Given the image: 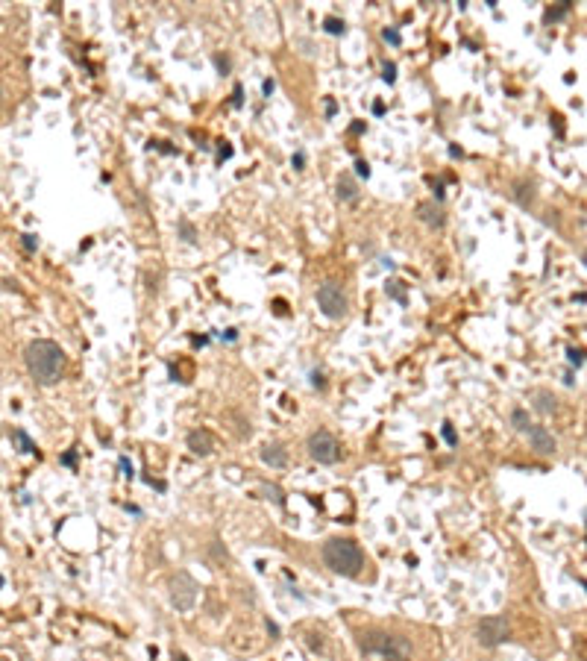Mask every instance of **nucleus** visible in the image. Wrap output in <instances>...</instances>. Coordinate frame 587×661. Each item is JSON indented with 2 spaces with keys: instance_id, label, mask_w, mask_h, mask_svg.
Wrapping results in <instances>:
<instances>
[{
  "instance_id": "nucleus-1",
  "label": "nucleus",
  "mask_w": 587,
  "mask_h": 661,
  "mask_svg": "<svg viewBox=\"0 0 587 661\" xmlns=\"http://www.w3.org/2000/svg\"><path fill=\"white\" fill-rule=\"evenodd\" d=\"M23 359H27L30 376H33L38 385H44V388L56 385L59 379H62V373H65V353H62V347H59L56 341H50V338L33 341L27 347Z\"/></svg>"
},
{
  "instance_id": "nucleus-2",
  "label": "nucleus",
  "mask_w": 587,
  "mask_h": 661,
  "mask_svg": "<svg viewBox=\"0 0 587 661\" xmlns=\"http://www.w3.org/2000/svg\"><path fill=\"white\" fill-rule=\"evenodd\" d=\"M323 561L332 573L347 579H355L364 570V553L361 547L350 538H332L323 544Z\"/></svg>"
},
{
  "instance_id": "nucleus-3",
  "label": "nucleus",
  "mask_w": 587,
  "mask_h": 661,
  "mask_svg": "<svg viewBox=\"0 0 587 661\" xmlns=\"http://www.w3.org/2000/svg\"><path fill=\"white\" fill-rule=\"evenodd\" d=\"M361 649L370 655H382L385 661H408L411 658V641L402 635H387V632H367L361 635Z\"/></svg>"
},
{
  "instance_id": "nucleus-4",
  "label": "nucleus",
  "mask_w": 587,
  "mask_h": 661,
  "mask_svg": "<svg viewBox=\"0 0 587 661\" xmlns=\"http://www.w3.org/2000/svg\"><path fill=\"white\" fill-rule=\"evenodd\" d=\"M317 306L329 320H340L350 309V300H347V294H344V288L338 282H323L317 288Z\"/></svg>"
},
{
  "instance_id": "nucleus-5",
  "label": "nucleus",
  "mask_w": 587,
  "mask_h": 661,
  "mask_svg": "<svg viewBox=\"0 0 587 661\" xmlns=\"http://www.w3.org/2000/svg\"><path fill=\"white\" fill-rule=\"evenodd\" d=\"M308 456L317 461V464H338L340 461V444L338 438L326 432V429H317L314 435L308 438Z\"/></svg>"
},
{
  "instance_id": "nucleus-6",
  "label": "nucleus",
  "mask_w": 587,
  "mask_h": 661,
  "mask_svg": "<svg viewBox=\"0 0 587 661\" xmlns=\"http://www.w3.org/2000/svg\"><path fill=\"white\" fill-rule=\"evenodd\" d=\"M476 635H479L481 647H499V644H505L508 641V635H511V626H508V620L505 617H499V614H493V617H484L479 623V629H476Z\"/></svg>"
},
{
  "instance_id": "nucleus-7",
  "label": "nucleus",
  "mask_w": 587,
  "mask_h": 661,
  "mask_svg": "<svg viewBox=\"0 0 587 661\" xmlns=\"http://www.w3.org/2000/svg\"><path fill=\"white\" fill-rule=\"evenodd\" d=\"M170 602H174L179 611H191L194 602H197V585L188 573H176L170 579Z\"/></svg>"
},
{
  "instance_id": "nucleus-8",
  "label": "nucleus",
  "mask_w": 587,
  "mask_h": 661,
  "mask_svg": "<svg viewBox=\"0 0 587 661\" xmlns=\"http://www.w3.org/2000/svg\"><path fill=\"white\" fill-rule=\"evenodd\" d=\"M526 435H528V441H531V447L537 450L540 456H552L555 453V438H552V432L546 429V426H528L526 429Z\"/></svg>"
},
{
  "instance_id": "nucleus-9",
  "label": "nucleus",
  "mask_w": 587,
  "mask_h": 661,
  "mask_svg": "<svg viewBox=\"0 0 587 661\" xmlns=\"http://www.w3.org/2000/svg\"><path fill=\"white\" fill-rule=\"evenodd\" d=\"M188 450L194 453V456H211V450H214V438H211L209 429H191L185 438Z\"/></svg>"
},
{
  "instance_id": "nucleus-10",
  "label": "nucleus",
  "mask_w": 587,
  "mask_h": 661,
  "mask_svg": "<svg viewBox=\"0 0 587 661\" xmlns=\"http://www.w3.org/2000/svg\"><path fill=\"white\" fill-rule=\"evenodd\" d=\"M417 215H420L423 224L437 226V229L446 224V215H444V209H441L437 203H420V206H417Z\"/></svg>"
},
{
  "instance_id": "nucleus-11",
  "label": "nucleus",
  "mask_w": 587,
  "mask_h": 661,
  "mask_svg": "<svg viewBox=\"0 0 587 661\" xmlns=\"http://www.w3.org/2000/svg\"><path fill=\"white\" fill-rule=\"evenodd\" d=\"M261 461L270 464V467H285L288 464V453H285L282 444H267V447H261Z\"/></svg>"
},
{
  "instance_id": "nucleus-12",
  "label": "nucleus",
  "mask_w": 587,
  "mask_h": 661,
  "mask_svg": "<svg viewBox=\"0 0 587 661\" xmlns=\"http://www.w3.org/2000/svg\"><path fill=\"white\" fill-rule=\"evenodd\" d=\"M338 197H340V200H347V203H352L355 197H358V185L352 182L350 174H344V177L338 179Z\"/></svg>"
},
{
  "instance_id": "nucleus-13",
  "label": "nucleus",
  "mask_w": 587,
  "mask_h": 661,
  "mask_svg": "<svg viewBox=\"0 0 587 661\" xmlns=\"http://www.w3.org/2000/svg\"><path fill=\"white\" fill-rule=\"evenodd\" d=\"M12 438H15V444H18V450H21V453H35V456H38V447H35V441L30 435H27V432H23L21 426H15V429H12Z\"/></svg>"
},
{
  "instance_id": "nucleus-14",
  "label": "nucleus",
  "mask_w": 587,
  "mask_h": 661,
  "mask_svg": "<svg viewBox=\"0 0 587 661\" xmlns=\"http://www.w3.org/2000/svg\"><path fill=\"white\" fill-rule=\"evenodd\" d=\"M534 400H537V412H543V414H549V412H555V397H552L549 391H537L534 394Z\"/></svg>"
},
{
  "instance_id": "nucleus-15",
  "label": "nucleus",
  "mask_w": 587,
  "mask_h": 661,
  "mask_svg": "<svg viewBox=\"0 0 587 661\" xmlns=\"http://www.w3.org/2000/svg\"><path fill=\"white\" fill-rule=\"evenodd\" d=\"M261 494L267 497V500H273L279 508H285V494H282L276 485H270V482H261Z\"/></svg>"
},
{
  "instance_id": "nucleus-16",
  "label": "nucleus",
  "mask_w": 587,
  "mask_h": 661,
  "mask_svg": "<svg viewBox=\"0 0 587 661\" xmlns=\"http://www.w3.org/2000/svg\"><path fill=\"white\" fill-rule=\"evenodd\" d=\"M511 423H514L520 432H526L528 426H531V420H528V412H526V409H514V412H511Z\"/></svg>"
},
{
  "instance_id": "nucleus-17",
  "label": "nucleus",
  "mask_w": 587,
  "mask_h": 661,
  "mask_svg": "<svg viewBox=\"0 0 587 661\" xmlns=\"http://www.w3.org/2000/svg\"><path fill=\"white\" fill-rule=\"evenodd\" d=\"M573 9V3H561V6H555V9H546V24H552V21H561L564 15Z\"/></svg>"
},
{
  "instance_id": "nucleus-18",
  "label": "nucleus",
  "mask_w": 587,
  "mask_h": 661,
  "mask_svg": "<svg viewBox=\"0 0 587 661\" xmlns=\"http://www.w3.org/2000/svg\"><path fill=\"white\" fill-rule=\"evenodd\" d=\"M323 30H326L329 36H344V30H347V27H344L340 18H326V21H323Z\"/></svg>"
},
{
  "instance_id": "nucleus-19",
  "label": "nucleus",
  "mask_w": 587,
  "mask_h": 661,
  "mask_svg": "<svg viewBox=\"0 0 587 661\" xmlns=\"http://www.w3.org/2000/svg\"><path fill=\"white\" fill-rule=\"evenodd\" d=\"M179 235H182V241H188V244H194V241H197V232H194V226L188 224L185 218L179 221Z\"/></svg>"
},
{
  "instance_id": "nucleus-20",
  "label": "nucleus",
  "mask_w": 587,
  "mask_h": 661,
  "mask_svg": "<svg viewBox=\"0 0 587 661\" xmlns=\"http://www.w3.org/2000/svg\"><path fill=\"white\" fill-rule=\"evenodd\" d=\"M382 38H385L387 44H394V48H399V44H402V36H399L397 27H385V30H382Z\"/></svg>"
},
{
  "instance_id": "nucleus-21",
  "label": "nucleus",
  "mask_w": 587,
  "mask_h": 661,
  "mask_svg": "<svg viewBox=\"0 0 587 661\" xmlns=\"http://www.w3.org/2000/svg\"><path fill=\"white\" fill-rule=\"evenodd\" d=\"M387 294L394 297V300H399V303H405V294H402V282H397V279H390V282H385Z\"/></svg>"
},
{
  "instance_id": "nucleus-22",
  "label": "nucleus",
  "mask_w": 587,
  "mask_h": 661,
  "mask_svg": "<svg viewBox=\"0 0 587 661\" xmlns=\"http://www.w3.org/2000/svg\"><path fill=\"white\" fill-rule=\"evenodd\" d=\"M441 432H444V441L449 444V447H458V435H455V429H452V423H449V420L444 423V429H441Z\"/></svg>"
},
{
  "instance_id": "nucleus-23",
  "label": "nucleus",
  "mask_w": 587,
  "mask_h": 661,
  "mask_svg": "<svg viewBox=\"0 0 587 661\" xmlns=\"http://www.w3.org/2000/svg\"><path fill=\"white\" fill-rule=\"evenodd\" d=\"M382 80H385V83H397V65H394V62H385V65H382Z\"/></svg>"
},
{
  "instance_id": "nucleus-24",
  "label": "nucleus",
  "mask_w": 587,
  "mask_h": 661,
  "mask_svg": "<svg viewBox=\"0 0 587 661\" xmlns=\"http://www.w3.org/2000/svg\"><path fill=\"white\" fill-rule=\"evenodd\" d=\"M21 244L27 253H35L38 250V235H33V232H27V235H21Z\"/></svg>"
},
{
  "instance_id": "nucleus-25",
  "label": "nucleus",
  "mask_w": 587,
  "mask_h": 661,
  "mask_svg": "<svg viewBox=\"0 0 587 661\" xmlns=\"http://www.w3.org/2000/svg\"><path fill=\"white\" fill-rule=\"evenodd\" d=\"M117 467H120V473H124L127 479H132V476H135V467H132V461H129L127 456H120V459H117Z\"/></svg>"
},
{
  "instance_id": "nucleus-26",
  "label": "nucleus",
  "mask_w": 587,
  "mask_h": 661,
  "mask_svg": "<svg viewBox=\"0 0 587 661\" xmlns=\"http://www.w3.org/2000/svg\"><path fill=\"white\" fill-rule=\"evenodd\" d=\"M567 359H570V365H581V362H584V353H581V350H575V347H570V350H567Z\"/></svg>"
},
{
  "instance_id": "nucleus-27",
  "label": "nucleus",
  "mask_w": 587,
  "mask_h": 661,
  "mask_svg": "<svg viewBox=\"0 0 587 661\" xmlns=\"http://www.w3.org/2000/svg\"><path fill=\"white\" fill-rule=\"evenodd\" d=\"M355 174H358L361 179H370V165H367L364 159H358V162H355Z\"/></svg>"
},
{
  "instance_id": "nucleus-28",
  "label": "nucleus",
  "mask_w": 587,
  "mask_h": 661,
  "mask_svg": "<svg viewBox=\"0 0 587 661\" xmlns=\"http://www.w3.org/2000/svg\"><path fill=\"white\" fill-rule=\"evenodd\" d=\"M59 464H65V467H74L77 464V450H68L62 459H59Z\"/></svg>"
},
{
  "instance_id": "nucleus-29",
  "label": "nucleus",
  "mask_w": 587,
  "mask_h": 661,
  "mask_svg": "<svg viewBox=\"0 0 587 661\" xmlns=\"http://www.w3.org/2000/svg\"><path fill=\"white\" fill-rule=\"evenodd\" d=\"M217 338H221V341H238V329H232V326H229V329H223V332H217Z\"/></svg>"
},
{
  "instance_id": "nucleus-30",
  "label": "nucleus",
  "mask_w": 587,
  "mask_h": 661,
  "mask_svg": "<svg viewBox=\"0 0 587 661\" xmlns=\"http://www.w3.org/2000/svg\"><path fill=\"white\" fill-rule=\"evenodd\" d=\"M291 165H294V171H303V168H305V153H303V150H297V153H294Z\"/></svg>"
},
{
  "instance_id": "nucleus-31",
  "label": "nucleus",
  "mask_w": 587,
  "mask_h": 661,
  "mask_svg": "<svg viewBox=\"0 0 587 661\" xmlns=\"http://www.w3.org/2000/svg\"><path fill=\"white\" fill-rule=\"evenodd\" d=\"M241 103H244V88H241V85H235V91H232V106L238 109Z\"/></svg>"
},
{
  "instance_id": "nucleus-32",
  "label": "nucleus",
  "mask_w": 587,
  "mask_h": 661,
  "mask_svg": "<svg viewBox=\"0 0 587 661\" xmlns=\"http://www.w3.org/2000/svg\"><path fill=\"white\" fill-rule=\"evenodd\" d=\"M432 188H434V200L441 203V200H444V179H437V182H432Z\"/></svg>"
},
{
  "instance_id": "nucleus-33",
  "label": "nucleus",
  "mask_w": 587,
  "mask_h": 661,
  "mask_svg": "<svg viewBox=\"0 0 587 661\" xmlns=\"http://www.w3.org/2000/svg\"><path fill=\"white\" fill-rule=\"evenodd\" d=\"M261 91H264V97H270L276 91V83H273V80H264V83H261Z\"/></svg>"
},
{
  "instance_id": "nucleus-34",
  "label": "nucleus",
  "mask_w": 587,
  "mask_h": 661,
  "mask_svg": "<svg viewBox=\"0 0 587 661\" xmlns=\"http://www.w3.org/2000/svg\"><path fill=\"white\" fill-rule=\"evenodd\" d=\"M311 385H314V388H326V382H323V373H311Z\"/></svg>"
},
{
  "instance_id": "nucleus-35",
  "label": "nucleus",
  "mask_w": 587,
  "mask_h": 661,
  "mask_svg": "<svg viewBox=\"0 0 587 661\" xmlns=\"http://www.w3.org/2000/svg\"><path fill=\"white\" fill-rule=\"evenodd\" d=\"M144 482H147V485H153L156 491H164V488H167V485H164V482H159V479H153V476H144Z\"/></svg>"
},
{
  "instance_id": "nucleus-36",
  "label": "nucleus",
  "mask_w": 587,
  "mask_h": 661,
  "mask_svg": "<svg viewBox=\"0 0 587 661\" xmlns=\"http://www.w3.org/2000/svg\"><path fill=\"white\" fill-rule=\"evenodd\" d=\"M267 632H270V638H279V626L273 623V620H267Z\"/></svg>"
},
{
  "instance_id": "nucleus-37",
  "label": "nucleus",
  "mask_w": 587,
  "mask_h": 661,
  "mask_svg": "<svg viewBox=\"0 0 587 661\" xmlns=\"http://www.w3.org/2000/svg\"><path fill=\"white\" fill-rule=\"evenodd\" d=\"M214 65H217V68H221V71H226V68H229V62L223 59V56H214Z\"/></svg>"
},
{
  "instance_id": "nucleus-38",
  "label": "nucleus",
  "mask_w": 587,
  "mask_h": 661,
  "mask_svg": "<svg viewBox=\"0 0 587 661\" xmlns=\"http://www.w3.org/2000/svg\"><path fill=\"white\" fill-rule=\"evenodd\" d=\"M364 130H367V127H364L361 121H358V124H352V127H350V132H352V135H358V132H364Z\"/></svg>"
},
{
  "instance_id": "nucleus-39",
  "label": "nucleus",
  "mask_w": 587,
  "mask_h": 661,
  "mask_svg": "<svg viewBox=\"0 0 587 661\" xmlns=\"http://www.w3.org/2000/svg\"><path fill=\"white\" fill-rule=\"evenodd\" d=\"M209 341H211L209 335H200V338H194V344H197V347H206V344H209Z\"/></svg>"
},
{
  "instance_id": "nucleus-40",
  "label": "nucleus",
  "mask_w": 587,
  "mask_h": 661,
  "mask_svg": "<svg viewBox=\"0 0 587 661\" xmlns=\"http://www.w3.org/2000/svg\"><path fill=\"white\" fill-rule=\"evenodd\" d=\"M449 156L455 159V156H461V147H455V144H449Z\"/></svg>"
},
{
  "instance_id": "nucleus-41",
  "label": "nucleus",
  "mask_w": 587,
  "mask_h": 661,
  "mask_svg": "<svg viewBox=\"0 0 587 661\" xmlns=\"http://www.w3.org/2000/svg\"><path fill=\"white\" fill-rule=\"evenodd\" d=\"M385 112V103H373V115H382Z\"/></svg>"
},
{
  "instance_id": "nucleus-42",
  "label": "nucleus",
  "mask_w": 587,
  "mask_h": 661,
  "mask_svg": "<svg viewBox=\"0 0 587 661\" xmlns=\"http://www.w3.org/2000/svg\"><path fill=\"white\" fill-rule=\"evenodd\" d=\"M232 156V147H221V159H229Z\"/></svg>"
},
{
  "instance_id": "nucleus-43",
  "label": "nucleus",
  "mask_w": 587,
  "mask_h": 661,
  "mask_svg": "<svg viewBox=\"0 0 587 661\" xmlns=\"http://www.w3.org/2000/svg\"><path fill=\"white\" fill-rule=\"evenodd\" d=\"M127 511H129V514H135V517H141V508L138 506H127Z\"/></svg>"
},
{
  "instance_id": "nucleus-44",
  "label": "nucleus",
  "mask_w": 587,
  "mask_h": 661,
  "mask_svg": "<svg viewBox=\"0 0 587 661\" xmlns=\"http://www.w3.org/2000/svg\"><path fill=\"white\" fill-rule=\"evenodd\" d=\"M581 262H584V268H587V253H584V256H581Z\"/></svg>"
},
{
  "instance_id": "nucleus-45",
  "label": "nucleus",
  "mask_w": 587,
  "mask_h": 661,
  "mask_svg": "<svg viewBox=\"0 0 587 661\" xmlns=\"http://www.w3.org/2000/svg\"><path fill=\"white\" fill-rule=\"evenodd\" d=\"M3 585H6V579H3V576H0V588H3Z\"/></svg>"
},
{
  "instance_id": "nucleus-46",
  "label": "nucleus",
  "mask_w": 587,
  "mask_h": 661,
  "mask_svg": "<svg viewBox=\"0 0 587 661\" xmlns=\"http://www.w3.org/2000/svg\"><path fill=\"white\" fill-rule=\"evenodd\" d=\"M584 529H587V511H584Z\"/></svg>"
},
{
  "instance_id": "nucleus-47",
  "label": "nucleus",
  "mask_w": 587,
  "mask_h": 661,
  "mask_svg": "<svg viewBox=\"0 0 587 661\" xmlns=\"http://www.w3.org/2000/svg\"><path fill=\"white\" fill-rule=\"evenodd\" d=\"M578 582H581V585H584V588H587V582H584V579H578Z\"/></svg>"
},
{
  "instance_id": "nucleus-48",
  "label": "nucleus",
  "mask_w": 587,
  "mask_h": 661,
  "mask_svg": "<svg viewBox=\"0 0 587 661\" xmlns=\"http://www.w3.org/2000/svg\"><path fill=\"white\" fill-rule=\"evenodd\" d=\"M0 100H3V95H0Z\"/></svg>"
}]
</instances>
